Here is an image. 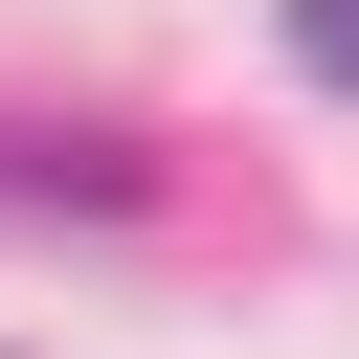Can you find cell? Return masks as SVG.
I'll return each instance as SVG.
<instances>
[{
    "label": "cell",
    "mask_w": 359,
    "mask_h": 359,
    "mask_svg": "<svg viewBox=\"0 0 359 359\" xmlns=\"http://www.w3.org/2000/svg\"><path fill=\"white\" fill-rule=\"evenodd\" d=\"M292 67H314V90H359V0H292Z\"/></svg>",
    "instance_id": "1"
}]
</instances>
